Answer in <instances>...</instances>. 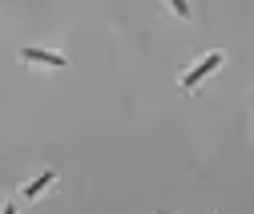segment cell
I'll return each mask as SVG.
<instances>
[{"label":"cell","mask_w":254,"mask_h":214,"mask_svg":"<svg viewBox=\"0 0 254 214\" xmlns=\"http://www.w3.org/2000/svg\"><path fill=\"white\" fill-rule=\"evenodd\" d=\"M218 65H222V53H210V57H202V61H198V69L182 77V89H198V81H202L206 73H214Z\"/></svg>","instance_id":"obj_1"},{"label":"cell","mask_w":254,"mask_h":214,"mask_svg":"<svg viewBox=\"0 0 254 214\" xmlns=\"http://www.w3.org/2000/svg\"><path fill=\"white\" fill-rule=\"evenodd\" d=\"M24 61H41V65H65L61 53H45V49H24Z\"/></svg>","instance_id":"obj_2"},{"label":"cell","mask_w":254,"mask_h":214,"mask_svg":"<svg viewBox=\"0 0 254 214\" xmlns=\"http://www.w3.org/2000/svg\"><path fill=\"white\" fill-rule=\"evenodd\" d=\"M53 178H57V174H53V170H45V174H41L37 182H28V186H24V198H37V194H41L45 186H53Z\"/></svg>","instance_id":"obj_3"},{"label":"cell","mask_w":254,"mask_h":214,"mask_svg":"<svg viewBox=\"0 0 254 214\" xmlns=\"http://www.w3.org/2000/svg\"><path fill=\"white\" fill-rule=\"evenodd\" d=\"M4 214H16V206H12V202H8V206H4Z\"/></svg>","instance_id":"obj_4"}]
</instances>
